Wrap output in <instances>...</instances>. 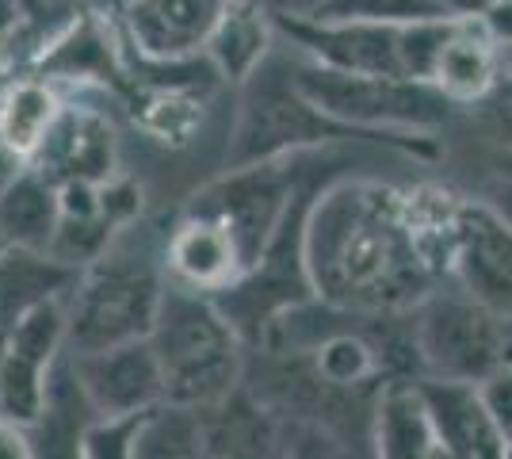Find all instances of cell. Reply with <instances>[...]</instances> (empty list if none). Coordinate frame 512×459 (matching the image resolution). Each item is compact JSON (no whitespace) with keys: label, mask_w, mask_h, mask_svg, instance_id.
<instances>
[{"label":"cell","mask_w":512,"mask_h":459,"mask_svg":"<svg viewBox=\"0 0 512 459\" xmlns=\"http://www.w3.org/2000/svg\"><path fill=\"white\" fill-rule=\"evenodd\" d=\"M302 261L314 299L348 314H390L428 299L440 276L413 238L406 192L375 180H329L318 192Z\"/></svg>","instance_id":"1"},{"label":"cell","mask_w":512,"mask_h":459,"mask_svg":"<svg viewBox=\"0 0 512 459\" xmlns=\"http://www.w3.org/2000/svg\"><path fill=\"white\" fill-rule=\"evenodd\" d=\"M165 238L130 222L77 272L65 295L69 352L146 341L169 295Z\"/></svg>","instance_id":"2"},{"label":"cell","mask_w":512,"mask_h":459,"mask_svg":"<svg viewBox=\"0 0 512 459\" xmlns=\"http://www.w3.org/2000/svg\"><path fill=\"white\" fill-rule=\"evenodd\" d=\"M325 142H360V146L383 142L390 150H406L417 157L436 153V146H428L421 134L360 131V127L337 123L333 115L314 108L291 77V58H283V50L276 46L272 58L241 85V111H237V127L226 146V169L314 150Z\"/></svg>","instance_id":"3"},{"label":"cell","mask_w":512,"mask_h":459,"mask_svg":"<svg viewBox=\"0 0 512 459\" xmlns=\"http://www.w3.org/2000/svg\"><path fill=\"white\" fill-rule=\"evenodd\" d=\"M150 345L165 379V406L218 410L241 383V329L214 295L169 284Z\"/></svg>","instance_id":"4"},{"label":"cell","mask_w":512,"mask_h":459,"mask_svg":"<svg viewBox=\"0 0 512 459\" xmlns=\"http://www.w3.org/2000/svg\"><path fill=\"white\" fill-rule=\"evenodd\" d=\"M291 77L314 108L360 131L432 134L459 115V104L432 81L344 73V69L321 66L306 54L291 58Z\"/></svg>","instance_id":"5"},{"label":"cell","mask_w":512,"mask_h":459,"mask_svg":"<svg viewBox=\"0 0 512 459\" xmlns=\"http://www.w3.org/2000/svg\"><path fill=\"white\" fill-rule=\"evenodd\" d=\"M310 176H314V165H310L306 150L272 157V161H256V165H237L211 184H203L188 199L184 211H199V215H211L222 222L234 234L237 249L245 257V268L253 276Z\"/></svg>","instance_id":"6"},{"label":"cell","mask_w":512,"mask_h":459,"mask_svg":"<svg viewBox=\"0 0 512 459\" xmlns=\"http://www.w3.org/2000/svg\"><path fill=\"white\" fill-rule=\"evenodd\" d=\"M413 345L432 379L486 383L512 364V318L470 299L467 291L428 299Z\"/></svg>","instance_id":"7"},{"label":"cell","mask_w":512,"mask_h":459,"mask_svg":"<svg viewBox=\"0 0 512 459\" xmlns=\"http://www.w3.org/2000/svg\"><path fill=\"white\" fill-rule=\"evenodd\" d=\"M65 356L69 318L65 295H58L31 306L0 333V410L27 429H39L50 414Z\"/></svg>","instance_id":"8"},{"label":"cell","mask_w":512,"mask_h":459,"mask_svg":"<svg viewBox=\"0 0 512 459\" xmlns=\"http://www.w3.org/2000/svg\"><path fill=\"white\" fill-rule=\"evenodd\" d=\"M69 375L92 417H146L165 406V379L150 337L69 352Z\"/></svg>","instance_id":"9"},{"label":"cell","mask_w":512,"mask_h":459,"mask_svg":"<svg viewBox=\"0 0 512 459\" xmlns=\"http://www.w3.org/2000/svg\"><path fill=\"white\" fill-rule=\"evenodd\" d=\"M230 0H127L115 27L142 62H192L207 54Z\"/></svg>","instance_id":"10"},{"label":"cell","mask_w":512,"mask_h":459,"mask_svg":"<svg viewBox=\"0 0 512 459\" xmlns=\"http://www.w3.org/2000/svg\"><path fill=\"white\" fill-rule=\"evenodd\" d=\"M451 276L470 299L512 318V226L490 203H463Z\"/></svg>","instance_id":"11"},{"label":"cell","mask_w":512,"mask_h":459,"mask_svg":"<svg viewBox=\"0 0 512 459\" xmlns=\"http://www.w3.org/2000/svg\"><path fill=\"white\" fill-rule=\"evenodd\" d=\"M115 127L100 108H81L65 100L54 131L46 134L31 165L43 176H50L58 188L65 184H107L115 180Z\"/></svg>","instance_id":"12"},{"label":"cell","mask_w":512,"mask_h":459,"mask_svg":"<svg viewBox=\"0 0 512 459\" xmlns=\"http://www.w3.org/2000/svg\"><path fill=\"white\" fill-rule=\"evenodd\" d=\"M165 268H169L172 284L203 291L214 299L234 291L249 276L234 234L218 219L199 215V211H184L165 234Z\"/></svg>","instance_id":"13"},{"label":"cell","mask_w":512,"mask_h":459,"mask_svg":"<svg viewBox=\"0 0 512 459\" xmlns=\"http://www.w3.org/2000/svg\"><path fill=\"white\" fill-rule=\"evenodd\" d=\"M421 394L428 402V414L436 425V440L455 459H505L509 437L497 429L493 414L482 402L478 383H451L432 379L421 383Z\"/></svg>","instance_id":"14"},{"label":"cell","mask_w":512,"mask_h":459,"mask_svg":"<svg viewBox=\"0 0 512 459\" xmlns=\"http://www.w3.org/2000/svg\"><path fill=\"white\" fill-rule=\"evenodd\" d=\"M276 46V16L260 0H230L207 43V58L226 85H245L272 58Z\"/></svg>","instance_id":"15"},{"label":"cell","mask_w":512,"mask_h":459,"mask_svg":"<svg viewBox=\"0 0 512 459\" xmlns=\"http://www.w3.org/2000/svg\"><path fill=\"white\" fill-rule=\"evenodd\" d=\"M62 230V188L35 165L0 192V238L12 249L50 253Z\"/></svg>","instance_id":"16"},{"label":"cell","mask_w":512,"mask_h":459,"mask_svg":"<svg viewBox=\"0 0 512 459\" xmlns=\"http://www.w3.org/2000/svg\"><path fill=\"white\" fill-rule=\"evenodd\" d=\"M501 73V43L482 20H459L440 54L432 85L448 92L459 108H474Z\"/></svg>","instance_id":"17"},{"label":"cell","mask_w":512,"mask_h":459,"mask_svg":"<svg viewBox=\"0 0 512 459\" xmlns=\"http://www.w3.org/2000/svg\"><path fill=\"white\" fill-rule=\"evenodd\" d=\"M375 459H425L436 448V425L421 383H390L375 406L371 425Z\"/></svg>","instance_id":"18"},{"label":"cell","mask_w":512,"mask_h":459,"mask_svg":"<svg viewBox=\"0 0 512 459\" xmlns=\"http://www.w3.org/2000/svg\"><path fill=\"white\" fill-rule=\"evenodd\" d=\"M73 280H77V268L54 261L50 253H31V249L8 245L0 253V333L31 306L69 295Z\"/></svg>","instance_id":"19"},{"label":"cell","mask_w":512,"mask_h":459,"mask_svg":"<svg viewBox=\"0 0 512 459\" xmlns=\"http://www.w3.org/2000/svg\"><path fill=\"white\" fill-rule=\"evenodd\" d=\"M65 108L62 88L39 73L20 77L0 92V134L31 161Z\"/></svg>","instance_id":"20"},{"label":"cell","mask_w":512,"mask_h":459,"mask_svg":"<svg viewBox=\"0 0 512 459\" xmlns=\"http://www.w3.org/2000/svg\"><path fill=\"white\" fill-rule=\"evenodd\" d=\"M306 20L325 23H417L451 20L436 0H321Z\"/></svg>","instance_id":"21"},{"label":"cell","mask_w":512,"mask_h":459,"mask_svg":"<svg viewBox=\"0 0 512 459\" xmlns=\"http://www.w3.org/2000/svg\"><path fill=\"white\" fill-rule=\"evenodd\" d=\"M375 368H379V356L356 333H333L318 345V375L329 387H356Z\"/></svg>","instance_id":"22"},{"label":"cell","mask_w":512,"mask_h":459,"mask_svg":"<svg viewBox=\"0 0 512 459\" xmlns=\"http://www.w3.org/2000/svg\"><path fill=\"white\" fill-rule=\"evenodd\" d=\"M474 111H478V119L486 123V131L512 150V77L505 73V66H501L490 92L474 104Z\"/></svg>","instance_id":"23"},{"label":"cell","mask_w":512,"mask_h":459,"mask_svg":"<svg viewBox=\"0 0 512 459\" xmlns=\"http://www.w3.org/2000/svg\"><path fill=\"white\" fill-rule=\"evenodd\" d=\"M478 391H482V402L497 421V429L512 440V364L493 372L486 383H478Z\"/></svg>","instance_id":"24"},{"label":"cell","mask_w":512,"mask_h":459,"mask_svg":"<svg viewBox=\"0 0 512 459\" xmlns=\"http://www.w3.org/2000/svg\"><path fill=\"white\" fill-rule=\"evenodd\" d=\"M0 459H43L35 440H31V429L20 425L16 417H8L0 410Z\"/></svg>","instance_id":"25"},{"label":"cell","mask_w":512,"mask_h":459,"mask_svg":"<svg viewBox=\"0 0 512 459\" xmlns=\"http://www.w3.org/2000/svg\"><path fill=\"white\" fill-rule=\"evenodd\" d=\"M20 8H16V0H0V92L8 88V50H12V39H16V31H20Z\"/></svg>","instance_id":"26"},{"label":"cell","mask_w":512,"mask_h":459,"mask_svg":"<svg viewBox=\"0 0 512 459\" xmlns=\"http://www.w3.org/2000/svg\"><path fill=\"white\" fill-rule=\"evenodd\" d=\"M497 173L501 180L490 188V207L512 226V150H505V157L497 161Z\"/></svg>","instance_id":"27"},{"label":"cell","mask_w":512,"mask_h":459,"mask_svg":"<svg viewBox=\"0 0 512 459\" xmlns=\"http://www.w3.org/2000/svg\"><path fill=\"white\" fill-rule=\"evenodd\" d=\"M27 169H31V161H27V157H23V153L12 146L4 134H0V192H4L8 184H16V180L27 173Z\"/></svg>","instance_id":"28"},{"label":"cell","mask_w":512,"mask_h":459,"mask_svg":"<svg viewBox=\"0 0 512 459\" xmlns=\"http://www.w3.org/2000/svg\"><path fill=\"white\" fill-rule=\"evenodd\" d=\"M444 8V16L451 20H486L501 0H436Z\"/></svg>","instance_id":"29"},{"label":"cell","mask_w":512,"mask_h":459,"mask_svg":"<svg viewBox=\"0 0 512 459\" xmlns=\"http://www.w3.org/2000/svg\"><path fill=\"white\" fill-rule=\"evenodd\" d=\"M482 23L490 27V35L497 39V43L512 46V0H501V4H497Z\"/></svg>","instance_id":"30"},{"label":"cell","mask_w":512,"mask_h":459,"mask_svg":"<svg viewBox=\"0 0 512 459\" xmlns=\"http://www.w3.org/2000/svg\"><path fill=\"white\" fill-rule=\"evenodd\" d=\"M272 16H310L321 0H260Z\"/></svg>","instance_id":"31"},{"label":"cell","mask_w":512,"mask_h":459,"mask_svg":"<svg viewBox=\"0 0 512 459\" xmlns=\"http://www.w3.org/2000/svg\"><path fill=\"white\" fill-rule=\"evenodd\" d=\"M123 4H127V0H88V8H92V12H104V16H115Z\"/></svg>","instance_id":"32"},{"label":"cell","mask_w":512,"mask_h":459,"mask_svg":"<svg viewBox=\"0 0 512 459\" xmlns=\"http://www.w3.org/2000/svg\"><path fill=\"white\" fill-rule=\"evenodd\" d=\"M425 459H455V456H451L448 448H444V444H440V440H436V448H432V452H428Z\"/></svg>","instance_id":"33"},{"label":"cell","mask_w":512,"mask_h":459,"mask_svg":"<svg viewBox=\"0 0 512 459\" xmlns=\"http://www.w3.org/2000/svg\"><path fill=\"white\" fill-rule=\"evenodd\" d=\"M501 66H505V73L512 77V46H501Z\"/></svg>","instance_id":"34"},{"label":"cell","mask_w":512,"mask_h":459,"mask_svg":"<svg viewBox=\"0 0 512 459\" xmlns=\"http://www.w3.org/2000/svg\"><path fill=\"white\" fill-rule=\"evenodd\" d=\"M505 459H512V440H509V452H505Z\"/></svg>","instance_id":"35"},{"label":"cell","mask_w":512,"mask_h":459,"mask_svg":"<svg viewBox=\"0 0 512 459\" xmlns=\"http://www.w3.org/2000/svg\"><path fill=\"white\" fill-rule=\"evenodd\" d=\"M4 249H8V245H4V238H0V253H4Z\"/></svg>","instance_id":"36"}]
</instances>
